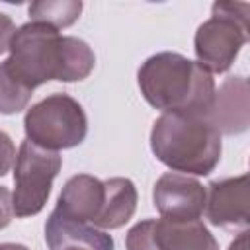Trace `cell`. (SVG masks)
<instances>
[{"instance_id": "18", "label": "cell", "mask_w": 250, "mask_h": 250, "mask_svg": "<svg viewBox=\"0 0 250 250\" xmlns=\"http://www.w3.org/2000/svg\"><path fill=\"white\" fill-rule=\"evenodd\" d=\"M16 33V25L8 14L0 12V55L10 49V41Z\"/></svg>"}, {"instance_id": "19", "label": "cell", "mask_w": 250, "mask_h": 250, "mask_svg": "<svg viewBox=\"0 0 250 250\" xmlns=\"http://www.w3.org/2000/svg\"><path fill=\"white\" fill-rule=\"evenodd\" d=\"M14 209H12V193L6 186H0V230L6 229L12 221Z\"/></svg>"}, {"instance_id": "15", "label": "cell", "mask_w": 250, "mask_h": 250, "mask_svg": "<svg viewBox=\"0 0 250 250\" xmlns=\"http://www.w3.org/2000/svg\"><path fill=\"white\" fill-rule=\"evenodd\" d=\"M31 88H27L18 74L10 68V62L0 64V113L10 115L27 107L31 100Z\"/></svg>"}, {"instance_id": "16", "label": "cell", "mask_w": 250, "mask_h": 250, "mask_svg": "<svg viewBox=\"0 0 250 250\" xmlns=\"http://www.w3.org/2000/svg\"><path fill=\"white\" fill-rule=\"evenodd\" d=\"M127 250H158L154 242V219L137 223L125 238Z\"/></svg>"}, {"instance_id": "14", "label": "cell", "mask_w": 250, "mask_h": 250, "mask_svg": "<svg viewBox=\"0 0 250 250\" xmlns=\"http://www.w3.org/2000/svg\"><path fill=\"white\" fill-rule=\"evenodd\" d=\"M31 21L47 23L55 29L72 25L82 12L80 0H47V2H33L27 8Z\"/></svg>"}, {"instance_id": "21", "label": "cell", "mask_w": 250, "mask_h": 250, "mask_svg": "<svg viewBox=\"0 0 250 250\" xmlns=\"http://www.w3.org/2000/svg\"><path fill=\"white\" fill-rule=\"evenodd\" d=\"M0 250H29L27 246L23 244H14V242H2L0 244Z\"/></svg>"}, {"instance_id": "22", "label": "cell", "mask_w": 250, "mask_h": 250, "mask_svg": "<svg viewBox=\"0 0 250 250\" xmlns=\"http://www.w3.org/2000/svg\"><path fill=\"white\" fill-rule=\"evenodd\" d=\"M64 250H86V248H78V246H70V248H64Z\"/></svg>"}, {"instance_id": "2", "label": "cell", "mask_w": 250, "mask_h": 250, "mask_svg": "<svg viewBox=\"0 0 250 250\" xmlns=\"http://www.w3.org/2000/svg\"><path fill=\"white\" fill-rule=\"evenodd\" d=\"M143 98L164 113L209 115L215 80L197 61L162 51L148 57L137 72Z\"/></svg>"}, {"instance_id": "20", "label": "cell", "mask_w": 250, "mask_h": 250, "mask_svg": "<svg viewBox=\"0 0 250 250\" xmlns=\"http://www.w3.org/2000/svg\"><path fill=\"white\" fill-rule=\"evenodd\" d=\"M229 250H248V232L242 230V232L238 234V238L230 242Z\"/></svg>"}, {"instance_id": "17", "label": "cell", "mask_w": 250, "mask_h": 250, "mask_svg": "<svg viewBox=\"0 0 250 250\" xmlns=\"http://www.w3.org/2000/svg\"><path fill=\"white\" fill-rule=\"evenodd\" d=\"M16 162V146L8 133L0 131V176H6Z\"/></svg>"}, {"instance_id": "12", "label": "cell", "mask_w": 250, "mask_h": 250, "mask_svg": "<svg viewBox=\"0 0 250 250\" xmlns=\"http://www.w3.org/2000/svg\"><path fill=\"white\" fill-rule=\"evenodd\" d=\"M154 242L158 250H219L215 236L199 219H154Z\"/></svg>"}, {"instance_id": "3", "label": "cell", "mask_w": 250, "mask_h": 250, "mask_svg": "<svg viewBox=\"0 0 250 250\" xmlns=\"http://www.w3.org/2000/svg\"><path fill=\"white\" fill-rule=\"evenodd\" d=\"M150 148L174 172L209 176L221 160V133L207 115L162 113L152 125Z\"/></svg>"}, {"instance_id": "9", "label": "cell", "mask_w": 250, "mask_h": 250, "mask_svg": "<svg viewBox=\"0 0 250 250\" xmlns=\"http://www.w3.org/2000/svg\"><path fill=\"white\" fill-rule=\"evenodd\" d=\"M209 121L223 135H240L250 123V96L248 80L244 76H229L219 90H215Z\"/></svg>"}, {"instance_id": "5", "label": "cell", "mask_w": 250, "mask_h": 250, "mask_svg": "<svg viewBox=\"0 0 250 250\" xmlns=\"http://www.w3.org/2000/svg\"><path fill=\"white\" fill-rule=\"evenodd\" d=\"M27 141L59 152L78 146L88 133V119L82 105L68 94H51L31 105L23 117Z\"/></svg>"}, {"instance_id": "4", "label": "cell", "mask_w": 250, "mask_h": 250, "mask_svg": "<svg viewBox=\"0 0 250 250\" xmlns=\"http://www.w3.org/2000/svg\"><path fill=\"white\" fill-rule=\"evenodd\" d=\"M248 4L215 2L213 14L193 39L197 62L209 72H227L248 41Z\"/></svg>"}, {"instance_id": "6", "label": "cell", "mask_w": 250, "mask_h": 250, "mask_svg": "<svg viewBox=\"0 0 250 250\" xmlns=\"http://www.w3.org/2000/svg\"><path fill=\"white\" fill-rule=\"evenodd\" d=\"M61 164V154L55 150L41 148L31 141H23L20 145L14 162L16 188L12 193V209L16 217H31L45 207Z\"/></svg>"}, {"instance_id": "11", "label": "cell", "mask_w": 250, "mask_h": 250, "mask_svg": "<svg viewBox=\"0 0 250 250\" xmlns=\"http://www.w3.org/2000/svg\"><path fill=\"white\" fill-rule=\"evenodd\" d=\"M102 203L104 182L90 174H78L64 184L55 211L80 223H92L98 217Z\"/></svg>"}, {"instance_id": "7", "label": "cell", "mask_w": 250, "mask_h": 250, "mask_svg": "<svg viewBox=\"0 0 250 250\" xmlns=\"http://www.w3.org/2000/svg\"><path fill=\"white\" fill-rule=\"evenodd\" d=\"M152 201L160 217L174 221L199 219L205 211V188L191 176L166 172L154 184Z\"/></svg>"}, {"instance_id": "10", "label": "cell", "mask_w": 250, "mask_h": 250, "mask_svg": "<svg viewBox=\"0 0 250 250\" xmlns=\"http://www.w3.org/2000/svg\"><path fill=\"white\" fill-rule=\"evenodd\" d=\"M45 240L49 250H64L70 246L86 250H113V238L88 223L68 219L53 209L45 225Z\"/></svg>"}, {"instance_id": "1", "label": "cell", "mask_w": 250, "mask_h": 250, "mask_svg": "<svg viewBox=\"0 0 250 250\" xmlns=\"http://www.w3.org/2000/svg\"><path fill=\"white\" fill-rule=\"evenodd\" d=\"M8 51L10 68L31 90L49 80H84L96 64L94 51L86 41L61 35L59 29L39 21L20 25Z\"/></svg>"}, {"instance_id": "13", "label": "cell", "mask_w": 250, "mask_h": 250, "mask_svg": "<svg viewBox=\"0 0 250 250\" xmlns=\"http://www.w3.org/2000/svg\"><path fill=\"white\" fill-rule=\"evenodd\" d=\"M137 209V188L129 178H109L104 182V203L92 221L96 229H119Z\"/></svg>"}, {"instance_id": "8", "label": "cell", "mask_w": 250, "mask_h": 250, "mask_svg": "<svg viewBox=\"0 0 250 250\" xmlns=\"http://www.w3.org/2000/svg\"><path fill=\"white\" fill-rule=\"evenodd\" d=\"M205 215L211 225L223 229L248 227V176L215 180L205 191Z\"/></svg>"}]
</instances>
